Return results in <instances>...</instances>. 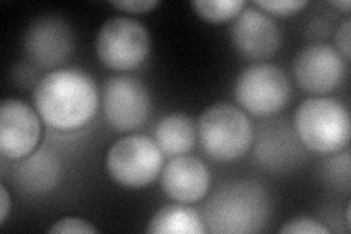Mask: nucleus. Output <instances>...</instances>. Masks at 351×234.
Instances as JSON below:
<instances>
[{
  "label": "nucleus",
  "mask_w": 351,
  "mask_h": 234,
  "mask_svg": "<svg viewBox=\"0 0 351 234\" xmlns=\"http://www.w3.org/2000/svg\"><path fill=\"white\" fill-rule=\"evenodd\" d=\"M32 103L44 124L50 128L78 129L97 113V84L81 69H56L38 82Z\"/></svg>",
  "instance_id": "1"
},
{
  "label": "nucleus",
  "mask_w": 351,
  "mask_h": 234,
  "mask_svg": "<svg viewBox=\"0 0 351 234\" xmlns=\"http://www.w3.org/2000/svg\"><path fill=\"white\" fill-rule=\"evenodd\" d=\"M271 214L269 196L254 180H234L219 186L204 207L206 231L252 234L261 231Z\"/></svg>",
  "instance_id": "2"
},
{
  "label": "nucleus",
  "mask_w": 351,
  "mask_h": 234,
  "mask_svg": "<svg viewBox=\"0 0 351 234\" xmlns=\"http://www.w3.org/2000/svg\"><path fill=\"white\" fill-rule=\"evenodd\" d=\"M295 135L307 150L316 154H334L350 141V113L332 97H311L294 113Z\"/></svg>",
  "instance_id": "3"
},
{
  "label": "nucleus",
  "mask_w": 351,
  "mask_h": 234,
  "mask_svg": "<svg viewBox=\"0 0 351 234\" xmlns=\"http://www.w3.org/2000/svg\"><path fill=\"white\" fill-rule=\"evenodd\" d=\"M196 129L202 148L217 161L239 160L254 142L250 119L245 111L228 103L208 107Z\"/></svg>",
  "instance_id": "4"
},
{
  "label": "nucleus",
  "mask_w": 351,
  "mask_h": 234,
  "mask_svg": "<svg viewBox=\"0 0 351 234\" xmlns=\"http://www.w3.org/2000/svg\"><path fill=\"white\" fill-rule=\"evenodd\" d=\"M108 176L119 185L144 187L162 170V152L145 135H128L114 142L106 155Z\"/></svg>",
  "instance_id": "5"
},
{
  "label": "nucleus",
  "mask_w": 351,
  "mask_h": 234,
  "mask_svg": "<svg viewBox=\"0 0 351 234\" xmlns=\"http://www.w3.org/2000/svg\"><path fill=\"white\" fill-rule=\"evenodd\" d=\"M151 40L139 21L128 16H113L106 21L97 34L98 58L110 69H134L148 58Z\"/></svg>",
  "instance_id": "6"
},
{
  "label": "nucleus",
  "mask_w": 351,
  "mask_h": 234,
  "mask_svg": "<svg viewBox=\"0 0 351 234\" xmlns=\"http://www.w3.org/2000/svg\"><path fill=\"white\" fill-rule=\"evenodd\" d=\"M234 94L239 104L249 113L271 116L287 106L290 81L277 65L256 63L239 75Z\"/></svg>",
  "instance_id": "7"
},
{
  "label": "nucleus",
  "mask_w": 351,
  "mask_h": 234,
  "mask_svg": "<svg viewBox=\"0 0 351 234\" xmlns=\"http://www.w3.org/2000/svg\"><path fill=\"white\" fill-rule=\"evenodd\" d=\"M103 110L114 130L130 132L148 120L151 97L147 86L135 78L113 76L104 85Z\"/></svg>",
  "instance_id": "8"
},
{
  "label": "nucleus",
  "mask_w": 351,
  "mask_h": 234,
  "mask_svg": "<svg viewBox=\"0 0 351 234\" xmlns=\"http://www.w3.org/2000/svg\"><path fill=\"white\" fill-rule=\"evenodd\" d=\"M347 60L331 44L316 43L300 50L294 60L295 82L303 91L326 94L343 84Z\"/></svg>",
  "instance_id": "9"
},
{
  "label": "nucleus",
  "mask_w": 351,
  "mask_h": 234,
  "mask_svg": "<svg viewBox=\"0 0 351 234\" xmlns=\"http://www.w3.org/2000/svg\"><path fill=\"white\" fill-rule=\"evenodd\" d=\"M41 138V117L36 108L16 98L0 104V154L8 160H22L34 152Z\"/></svg>",
  "instance_id": "10"
},
{
  "label": "nucleus",
  "mask_w": 351,
  "mask_h": 234,
  "mask_svg": "<svg viewBox=\"0 0 351 234\" xmlns=\"http://www.w3.org/2000/svg\"><path fill=\"white\" fill-rule=\"evenodd\" d=\"M230 32L237 51L250 60L271 58L281 44L276 21L256 6H245L234 18Z\"/></svg>",
  "instance_id": "11"
},
{
  "label": "nucleus",
  "mask_w": 351,
  "mask_h": 234,
  "mask_svg": "<svg viewBox=\"0 0 351 234\" xmlns=\"http://www.w3.org/2000/svg\"><path fill=\"white\" fill-rule=\"evenodd\" d=\"M24 46L32 62L41 68H51L64 62L72 53V30L58 16L38 18L29 25Z\"/></svg>",
  "instance_id": "12"
},
{
  "label": "nucleus",
  "mask_w": 351,
  "mask_h": 234,
  "mask_svg": "<svg viewBox=\"0 0 351 234\" xmlns=\"http://www.w3.org/2000/svg\"><path fill=\"white\" fill-rule=\"evenodd\" d=\"M161 186L166 195L178 202L195 204L208 194L210 172L199 159L179 155L164 167Z\"/></svg>",
  "instance_id": "13"
},
{
  "label": "nucleus",
  "mask_w": 351,
  "mask_h": 234,
  "mask_svg": "<svg viewBox=\"0 0 351 234\" xmlns=\"http://www.w3.org/2000/svg\"><path fill=\"white\" fill-rule=\"evenodd\" d=\"M298 135L290 128L277 126L267 128L261 132L256 143V160L267 169H284L290 167L300 159Z\"/></svg>",
  "instance_id": "14"
},
{
  "label": "nucleus",
  "mask_w": 351,
  "mask_h": 234,
  "mask_svg": "<svg viewBox=\"0 0 351 234\" xmlns=\"http://www.w3.org/2000/svg\"><path fill=\"white\" fill-rule=\"evenodd\" d=\"M196 133L197 129L188 115L171 113L158 121L156 143L166 157H179L193 148Z\"/></svg>",
  "instance_id": "15"
},
{
  "label": "nucleus",
  "mask_w": 351,
  "mask_h": 234,
  "mask_svg": "<svg viewBox=\"0 0 351 234\" xmlns=\"http://www.w3.org/2000/svg\"><path fill=\"white\" fill-rule=\"evenodd\" d=\"M147 233L152 234H205L206 229L197 211L183 204L160 208L148 222Z\"/></svg>",
  "instance_id": "16"
},
{
  "label": "nucleus",
  "mask_w": 351,
  "mask_h": 234,
  "mask_svg": "<svg viewBox=\"0 0 351 234\" xmlns=\"http://www.w3.org/2000/svg\"><path fill=\"white\" fill-rule=\"evenodd\" d=\"M16 179L27 191H49L59 180V163L54 155L40 151L29 155L25 163H21L16 169Z\"/></svg>",
  "instance_id": "17"
},
{
  "label": "nucleus",
  "mask_w": 351,
  "mask_h": 234,
  "mask_svg": "<svg viewBox=\"0 0 351 234\" xmlns=\"http://www.w3.org/2000/svg\"><path fill=\"white\" fill-rule=\"evenodd\" d=\"M246 3L243 0H193L195 12L208 22H226L234 19Z\"/></svg>",
  "instance_id": "18"
},
{
  "label": "nucleus",
  "mask_w": 351,
  "mask_h": 234,
  "mask_svg": "<svg viewBox=\"0 0 351 234\" xmlns=\"http://www.w3.org/2000/svg\"><path fill=\"white\" fill-rule=\"evenodd\" d=\"M322 176L328 185L338 191H350V152L335 154L322 165Z\"/></svg>",
  "instance_id": "19"
},
{
  "label": "nucleus",
  "mask_w": 351,
  "mask_h": 234,
  "mask_svg": "<svg viewBox=\"0 0 351 234\" xmlns=\"http://www.w3.org/2000/svg\"><path fill=\"white\" fill-rule=\"evenodd\" d=\"M307 0H258L255 6L268 15L290 16L307 6Z\"/></svg>",
  "instance_id": "20"
},
{
  "label": "nucleus",
  "mask_w": 351,
  "mask_h": 234,
  "mask_svg": "<svg viewBox=\"0 0 351 234\" xmlns=\"http://www.w3.org/2000/svg\"><path fill=\"white\" fill-rule=\"evenodd\" d=\"M280 233L284 234H329L326 226H324L321 221H317L311 217H295L280 229Z\"/></svg>",
  "instance_id": "21"
},
{
  "label": "nucleus",
  "mask_w": 351,
  "mask_h": 234,
  "mask_svg": "<svg viewBox=\"0 0 351 234\" xmlns=\"http://www.w3.org/2000/svg\"><path fill=\"white\" fill-rule=\"evenodd\" d=\"M49 233H82V234H91L98 233V229H95L90 221L78 218V217H64L58 220L49 229Z\"/></svg>",
  "instance_id": "22"
},
{
  "label": "nucleus",
  "mask_w": 351,
  "mask_h": 234,
  "mask_svg": "<svg viewBox=\"0 0 351 234\" xmlns=\"http://www.w3.org/2000/svg\"><path fill=\"white\" fill-rule=\"evenodd\" d=\"M158 0H112L110 5L130 14H147L151 9L156 8Z\"/></svg>",
  "instance_id": "23"
},
{
  "label": "nucleus",
  "mask_w": 351,
  "mask_h": 234,
  "mask_svg": "<svg viewBox=\"0 0 351 234\" xmlns=\"http://www.w3.org/2000/svg\"><path fill=\"white\" fill-rule=\"evenodd\" d=\"M350 34H351V19L347 18L341 25L338 27L335 32V44L337 50L341 53L343 58L348 62L350 60Z\"/></svg>",
  "instance_id": "24"
},
{
  "label": "nucleus",
  "mask_w": 351,
  "mask_h": 234,
  "mask_svg": "<svg viewBox=\"0 0 351 234\" xmlns=\"http://www.w3.org/2000/svg\"><path fill=\"white\" fill-rule=\"evenodd\" d=\"M10 211V196L5 185L0 186V224H3Z\"/></svg>",
  "instance_id": "25"
},
{
  "label": "nucleus",
  "mask_w": 351,
  "mask_h": 234,
  "mask_svg": "<svg viewBox=\"0 0 351 234\" xmlns=\"http://www.w3.org/2000/svg\"><path fill=\"white\" fill-rule=\"evenodd\" d=\"M329 5L338 8L339 10H344V12H348L350 8H351V2L350 0H339V2H329Z\"/></svg>",
  "instance_id": "26"
},
{
  "label": "nucleus",
  "mask_w": 351,
  "mask_h": 234,
  "mask_svg": "<svg viewBox=\"0 0 351 234\" xmlns=\"http://www.w3.org/2000/svg\"><path fill=\"white\" fill-rule=\"evenodd\" d=\"M350 209H351V205L348 204L347 208H346V226H347V229H350Z\"/></svg>",
  "instance_id": "27"
}]
</instances>
